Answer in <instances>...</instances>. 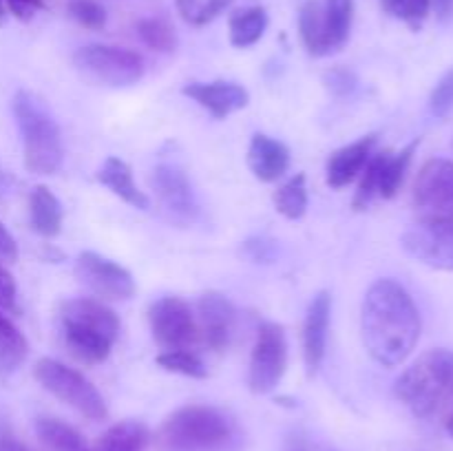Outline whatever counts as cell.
I'll return each instance as SVG.
<instances>
[{
    "mask_svg": "<svg viewBox=\"0 0 453 451\" xmlns=\"http://www.w3.org/2000/svg\"><path fill=\"white\" fill-rule=\"evenodd\" d=\"M299 34L310 56L321 57V56H327V53H332L330 44H327L321 0H308V3L301 7Z\"/></svg>",
    "mask_w": 453,
    "mask_h": 451,
    "instance_id": "cell-24",
    "label": "cell"
},
{
    "mask_svg": "<svg viewBox=\"0 0 453 451\" xmlns=\"http://www.w3.org/2000/svg\"><path fill=\"white\" fill-rule=\"evenodd\" d=\"M447 432H449L451 438H453V405H451L449 416H447Z\"/></svg>",
    "mask_w": 453,
    "mask_h": 451,
    "instance_id": "cell-41",
    "label": "cell"
},
{
    "mask_svg": "<svg viewBox=\"0 0 453 451\" xmlns=\"http://www.w3.org/2000/svg\"><path fill=\"white\" fill-rule=\"evenodd\" d=\"M441 20H451L453 18V0H432Z\"/></svg>",
    "mask_w": 453,
    "mask_h": 451,
    "instance_id": "cell-40",
    "label": "cell"
},
{
    "mask_svg": "<svg viewBox=\"0 0 453 451\" xmlns=\"http://www.w3.org/2000/svg\"><path fill=\"white\" fill-rule=\"evenodd\" d=\"M75 277L100 299L127 301L135 294V281L131 272L97 252H82L78 256Z\"/></svg>",
    "mask_w": 453,
    "mask_h": 451,
    "instance_id": "cell-12",
    "label": "cell"
},
{
    "mask_svg": "<svg viewBox=\"0 0 453 451\" xmlns=\"http://www.w3.org/2000/svg\"><path fill=\"white\" fill-rule=\"evenodd\" d=\"M380 4L392 18L414 27L420 25L432 9V0H380Z\"/></svg>",
    "mask_w": 453,
    "mask_h": 451,
    "instance_id": "cell-32",
    "label": "cell"
},
{
    "mask_svg": "<svg viewBox=\"0 0 453 451\" xmlns=\"http://www.w3.org/2000/svg\"><path fill=\"white\" fill-rule=\"evenodd\" d=\"M429 111L436 118H447L453 111V66L434 87L432 96H429Z\"/></svg>",
    "mask_w": 453,
    "mask_h": 451,
    "instance_id": "cell-34",
    "label": "cell"
},
{
    "mask_svg": "<svg viewBox=\"0 0 453 451\" xmlns=\"http://www.w3.org/2000/svg\"><path fill=\"white\" fill-rule=\"evenodd\" d=\"M34 376L49 394H53L65 405L73 407L84 418L104 420L109 414L104 398L96 385L73 367H66L56 358H40L34 367Z\"/></svg>",
    "mask_w": 453,
    "mask_h": 451,
    "instance_id": "cell-6",
    "label": "cell"
},
{
    "mask_svg": "<svg viewBox=\"0 0 453 451\" xmlns=\"http://www.w3.org/2000/svg\"><path fill=\"white\" fill-rule=\"evenodd\" d=\"M137 35L149 49L159 53H171L177 47V34L173 25L164 18H142L137 22Z\"/></svg>",
    "mask_w": 453,
    "mask_h": 451,
    "instance_id": "cell-29",
    "label": "cell"
},
{
    "mask_svg": "<svg viewBox=\"0 0 453 451\" xmlns=\"http://www.w3.org/2000/svg\"><path fill=\"white\" fill-rule=\"evenodd\" d=\"M29 345L22 332L0 314V376H9L25 363Z\"/></svg>",
    "mask_w": 453,
    "mask_h": 451,
    "instance_id": "cell-27",
    "label": "cell"
},
{
    "mask_svg": "<svg viewBox=\"0 0 453 451\" xmlns=\"http://www.w3.org/2000/svg\"><path fill=\"white\" fill-rule=\"evenodd\" d=\"M4 16H7V7H4V0H0V25L4 22Z\"/></svg>",
    "mask_w": 453,
    "mask_h": 451,
    "instance_id": "cell-42",
    "label": "cell"
},
{
    "mask_svg": "<svg viewBox=\"0 0 453 451\" xmlns=\"http://www.w3.org/2000/svg\"><path fill=\"white\" fill-rule=\"evenodd\" d=\"M119 334V318L97 299H69L60 305V336L66 352L82 365L109 358Z\"/></svg>",
    "mask_w": 453,
    "mask_h": 451,
    "instance_id": "cell-2",
    "label": "cell"
},
{
    "mask_svg": "<svg viewBox=\"0 0 453 451\" xmlns=\"http://www.w3.org/2000/svg\"><path fill=\"white\" fill-rule=\"evenodd\" d=\"M75 69L84 80L104 87H131L144 75V57L124 47L109 44H87L73 53Z\"/></svg>",
    "mask_w": 453,
    "mask_h": 451,
    "instance_id": "cell-7",
    "label": "cell"
},
{
    "mask_svg": "<svg viewBox=\"0 0 453 451\" xmlns=\"http://www.w3.org/2000/svg\"><path fill=\"white\" fill-rule=\"evenodd\" d=\"M155 361L162 370L173 371V374L190 376V378H206L208 376L203 361L190 349H168V352L159 354Z\"/></svg>",
    "mask_w": 453,
    "mask_h": 451,
    "instance_id": "cell-31",
    "label": "cell"
},
{
    "mask_svg": "<svg viewBox=\"0 0 453 451\" xmlns=\"http://www.w3.org/2000/svg\"><path fill=\"white\" fill-rule=\"evenodd\" d=\"M420 312L410 292L394 279L372 283L363 299L361 334L379 365L396 367L410 358L420 339Z\"/></svg>",
    "mask_w": 453,
    "mask_h": 451,
    "instance_id": "cell-1",
    "label": "cell"
},
{
    "mask_svg": "<svg viewBox=\"0 0 453 451\" xmlns=\"http://www.w3.org/2000/svg\"><path fill=\"white\" fill-rule=\"evenodd\" d=\"M149 325L153 339L164 352L190 349L199 343L197 318L180 296H162L149 308Z\"/></svg>",
    "mask_w": 453,
    "mask_h": 451,
    "instance_id": "cell-9",
    "label": "cell"
},
{
    "mask_svg": "<svg viewBox=\"0 0 453 451\" xmlns=\"http://www.w3.org/2000/svg\"><path fill=\"white\" fill-rule=\"evenodd\" d=\"M69 13L84 29L100 31L106 25V9L97 0H71Z\"/></svg>",
    "mask_w": 453,
    "mask_h": 451,
    "instance_id": "cell-33",
    "label": "cell"
},
{
    "mask_svg": "<svg viewBox=\"0 0 453 451\" xmlns=\"http://www.w3.org/2000/svg\"><path fill=\"white\" fill-rule=\"evenodd\" d=\"M411 202L416 219L453 224V162L429 159L416 177Z\"/></svg>",
    "mask_w": 453,
    "mask_h": 451,
    "instance_id": "cell-8",
    "label": "cell"
},
{
    "mask_svg": "<svg viewBox=\"0 0 453 451\" xmlns=\"http://www.w3.org/2000/svg\"><path fill=\"white\" fill-rule=\"evenodd\" d=\"M403 248L429 268L453 272V224L416 219L403 234Z\"/></svg>",
    "mask_w": 453,
    "mask_h": 451,
    "instance_id": "cell-11",
    "label": "cell"
},
{
    "mask_svg": "<svg viewBox=\"0 0 453 451\" xmlns=\"http://www.w3.org/2000/svg\"><path fill=\"white\" fill-rule=\"evenodd\" d=\"M376 141H379V135H376V133H370V135L361 137V140L334 150V153L330 155V159H327L326 166L327 186L339 190L345 188L349 181L357 180L363 172V168H365V164L370 162Z\"/></svg>",
    "mask_w": 453,
    "mask_h": 451,
    "instance_id": "cell-17",
    "label": "cell"
},
{
    "mask_svg": "<svg viewBox=\"0 0 453 451\" xmlns=\"http://www.w3.org/2000/svg\"><path fill=\"white\" fill-rule=\"evenodd\" d=\"M35 436L47 451H88L82 433L60 418L42 416L35 420Z\"/></svg>",
    "mask_w": 453,
    "mask_h": 451,
    "instance_id": "cell-23",
    "label": "cell"
},
{
    "mask_svg": "<svg viewBox=\"0 0 453 451\" xmlns=\"http://www.w3.org/2000/svg\"><path fill=\"white\" fill-rule=\"evenodd\" d=\"M268 29V11L264 7H243L230 16L228 34L230 44L237 49H248L259 42Z\"/></svg>",
    "mask_w": 453,
    "mask_h": 451,
    "instance_id": "cell-22",
    "label": "cell"
},
{
    "mask_svg": "<svg viewBox=\"0 0 453 451\" xmlns=\"http://www.w3.org/2000/svg\"><path fill=\"white\" fill-rule=\"evenodd\" d=\"M332 296L327 292H319L310 303L303 323V358L308 367V376L317 374L326 358L327 332H330Z\"/></svg>",
    "mask_w": 453,
    "mask_h": 451,
    "instance_id": "cell-16",
    "label": "cell"
},
{
    "mask_svg": "<svg viewBox=\"0 0 453 451\" xmlns=\"http://www.w3.org/2000/svg\"><path fill=\"white\" fill-rule=\"evenodd\" d=\"M237 312L234 305L219 292H203L197 303V330L199 340L206 343L212 352H224L234 334Z\"/></svg>",
    "mask_w": 453,
    "mask_h": 451,
    "instance_id": "cell-14",
    "label": "cell"
},
{
    "mask_svg": "<svg viewBox=\"0 0 453 451\" xmlns=\"http://www.w3.org/2000/svg\"><path fill=\"white\" fill-rule=\"evenodd\" d=\"M237 438L233 418L211 405H186L164 418L155 433L157 451H230Z\"/></svg>",
    "mask_w": 453,
    "mask_h": 451,
    "instance_id": "cell-3",
    "label": "cell"
},
{
    "mask_svg": "<svg viewBox=\"0 0 453 451\" xmlns=\"http://www.w3.org/2000/svg\"><path fill=\"white\" fill-rule=\"evenodd\" d=\"M18 259V246L16 239L12 237L7 228L0 221V265L3 264H13Z\"/></svg>",
    "mask_w": 453,
    "mask_h": 451,
    "instance_id": "cell-38",
    "label": "cell"
},
{
    "mask_svg": "<svg viewBox=\"0 0 453 451\" xmlns=\"http://www.w3.org/2000/svg\"><path fill=\"white\" fill-rule=\"evenodd\" d=\"M186 97L197 102L202 109H206L212 118L224 119L230 113L246 109L250 96L246 88L237 82H226V80H215V82H188L181 88Z\"/></svg>",
    "mask_w": 453,
    "mask_h": 451,
    "instance_id": "cell-15",
    "label": "cell"
},
{
    "mask_svg": "<svg viewBox=\"0 0 453 451\" xmlns=\"http://www.w3.org/2000/svg\"><path fill=\"white\" fill-rule=\"evenodd\" d=\"M0 451H31V449L27 445H22L18 438H13L9 432L0 429Z\"/></svg>",
    "mask_w": 453,
    "mask_h": 451,
    "instance_id": "cell-39",
    "label": "cell"
},
{
    "mask_svg": "<svg viewBox=\"0 0 453 451\" xmlns=\"http://www.w3.org/2000/svg\"><path fill=\"white\" fill-rule=\"evenodd\" d=\"M16 281L12 274L0 265V312H16Z\"/></svg>",
    "mask_w": 453,
    "mask_h": 451,
    "instance_id": "cell-36",
    "label": "cell"
},
{
    "mask_svg": "<svg viewBox=\"0 0 453 451\" xmlns=\"http://www.w3.org/2000/svg\"><path fill=\"white\" fill-rule=\"evenodd\" d=\"M150 433L140 420H119L111 424L88 451H144Z\"/></svg>",
    "mask_w": 453,
    "mask_h": 451,
    "instance_id": "cell-20",
    "label": "cell"
},
{
    "mask_svg": "<svg viewBox=\"0 0 453 451\" xmlns=\"http://www.w3.org/2000/svg\"><path fill=\"white\" fill-rule=\"evenodd\" d=\"M13 113L22 135L27 171L35 175L58 172L65 157L62 135L42 100L29 91H18L13 97Z\"/></svg>",
    "mask_w": 453,
    "mask_h": 451,
    "instance_id": "cell-5",
    "label": "cell"
},
{
    "mask_svg": "<svg viewBox=\"0 0 453 451\" xmlns=\"http://www.w3.org/2000/svg\"><path fill=\"white\" fill-rule=\"evenodd\" d=\"M398 401L418 418H432L453 405V352L429 349L420 354L394 385Z\"/></svg>",
    "mask_w": 453,
    "mask_h": 451,
    "instance_id": "cell-4",
    "label": "cell"
},
{
    "mask_svg": "<svg viewBox=\"0 0 453 451\" xmlns=\"http://www.w3.org/2000/svg\"><path fill=\"white\" fill-rule=\"evenodd\" d=\"M416 146H418V141H411V144H407L403 150H396V153L388 149V155H385V164H383V175H380L379 197L383 199L396 197L403 181H405L407 171H410L411 159H414Z\"/></svg>",
    "mask_w": 453,
    "mask_h": 451,
    "instance_id": "cell-26",
    "label": "cell"
},
{
    "mask_svg": "<svg viewBox=\"0 0 453 451\" xmlns=\"http://www.w3.org/2000/svg\"><path fill=\"white\" fill-rule=\"evenodd\" d=\"M288 367V340L286 332L277 323H264L257 334L250 356L248 385L255 394H270L279 383Z\"/></svg>",
    "mask_w": 453,
    "mask_h": 451,
    "instance_id": "cell-10",
    "label": "cell"
},
{
    "mask_svg": "<svg viewBox=\"0 0 453 451\" xmlns=\"http://www.w3.org/2000/svg\"><path fill=\"white\" fill-rule=\"evenodd\" d=\"M97 181L111 190L115 197L127 202L128 206L137 208V210H149L150 202L140 188H137L135 180H133V171L124 159L119 157H106L104 164L97 171Z\"/></svg>",
    "mask_w": 453,
    "mask_h": 451,
    "instance_id": "cell-19",
    "label": "cell"
},
{
    "mask_svg": "<svg viewBox=\"0 0 453 451\" xmlns=\"http://www.w3.org/2000/svg\"><path fill=\"white\" fill-rule=\"evenodd\" d=\"M150 186L171 219L188 224L197 217V199L184 168L177 164H157L150 175Z\"/></svg>",
    "mask_w": 453,
    "mask_h": 451,
    "instance_id": "cell-13",
    "label": "cell"
},
{
    "mask_svg": "<svg viewBox=\"0 0 453 451\" xmlns=\"http://www.w3.org/2000/svg\"><path fill=\"white\" fill-rule=\"evenodd\" d=\"M323 22L330 51H339L349 38L354 22V0H321Z\"/></svg>",
    "mask_w": 453,
    "mask_h": 451,
    "instance_id": "cell-25",
    "label": "cell"
},
{
    "mask_svg": "<svg viewBox=\"0 0 453 451\" xmlns=\"http://www.w3.org/2000/svg\"><path fill=\"white\" fill-rule=\"evenodd\" d=\"M31 228L42 237L51 239L62 230V206L47 186H35L29 197Z\"/></svg>",
    "mask_w": 453,
    "mask_h": 451,
    "instance_id": "cell-21",
    "label": "cell"
},
{
    "mask_svg": "<svg viewBox=\"0 0 453 451\" xmlns=\"http://www.w3.org/2000/svg\"><path fill=\"white\" fill-rule=\"evenodd\" d=\"M4 7L18 18V20H29L38 9H44L42 0H4Z\"/></svg>",
    "mask_w": 453,
    "mask_h": 451,
    "instance_id": "cell-37",
    "label": "cell"
},
{
    "mask_svg": "<svg viewBox=\"0 0 453 451\" xmlns=\"http://www.w3.org/2000/svg\"><path fill=\"white\" fill-rule=\"evenodd\" d=\"M274 206L288 219H301L308 210V188H305V175L290 177L281 188L274 193Z\"/></svg>",
    "mask_w": 453,
    "mask_h": 451,
    "instance_id": "cell-28",
    "label": "cell"
},
{
    "mask_svg": "<svg viewBox=\"0 0 453 451\" xmlns=\"http://www.w3.org/2000/svg\"><path fill=\"white\" fill-rule=\"evenodd\" d=\"M181 20L193 27H206L233 4V0H175Z\"/></svg>",
    "mask_w": 453,
    "mask_h": 451,
    "instance_id": "cell-30",
    "label": "cell"
},
{
    "mask_svg": "<svg viewBox=\"0 0 453 451\" xmlns=\"http://www.w3.org/2000/svg\"><path fill=\"white\" fill-rule=\"evenodd\" d=\"M323 80H326V87L330 88L336 97L352 96L354 88H357V75L349 69H345V66H334L332 71H327Z\"/></svg>",
    "mask_w": 453,
    "mask_h": 451,
    "instance_id": "cell-35",
    "label": "cell"
},
{
    "mask_svg": "<svg viewBox=\"0 0 453 451\" xmlns=\"http://www.w3.org/2000/svg\"><path fill=\"white\" fill-rule=\"evenodd\" d=\"M248 166L257 180L270 184L286 175L288 166H290V150L283 141L274 140L265 133H257L248 149Z\"/></svg>",
    "mask_w": 453,
    "mask_h": 451,
    "instance_id": "cell-18",
    "label": "cell"
}]
</instances>
